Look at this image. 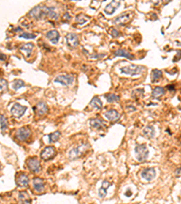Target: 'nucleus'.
Masks as SVG:
<instances>
[{
  "mask_svg": "<svg viewBox=\"0 0 181 204\" xmlns=\"http://www.w3.org/2000/svg\"><path fill=\"white\" fill-rule=\"evenodd\" d=\"M34 111H35V113L37 114L38 116H43V115H45V114H47V112H48V106L46 105L45 103L40 102V103H38L37 104L35 105Z\"/></svg>",
  "mask_w": 181,
  "mask_h": 204,
  "instance_id": "15",
  "label": "nucleus"
},
{
  "mask_svg": "<svg viewBox=\"0 0 181 204\" xmlns=\"http://www.w3.org/2000/svg\"><path fill=\"white\" fill-rule=\"evenodd\" d=\"M54 83L61 84L62 85L69 86L74 82V77L72 75H60L54 78Z\"/></svg>",
  "mask_w": 181,
  "mask_h": 204,
  "instance_id": "8",
  "label": "nucleus"
},
{
  "mask_svg": "<svg viewBox=\"0 0 181 204\" xmlns=\"http://www.w3.org/2000/svg\"><path fill=\"white\" fill-rule=\"evenodd\" d=\"M105 97H106V100L108 101V103H116V102L120 101V99L119 95H113V94L106 95Z\"/></svg>",
  "mask_w": 181,
  "mask_h": 204,
  "instance_id": "31",
  "label": "nucleus"
},
{
  "mask_svg": "<svg viewBox=\"0 0 181 204\" xmlns=\"http://www.w3.org/2000/svg\"><path fill=\"white\" fill-rule=\"evenodd\" d=\"M111 186V183L109 182L108 181H103L102 184H101V187L99 189L98 191V194L101 198H104L107 195V190L108 188Z\"/></svg>",
  "mask_w": 181,
  "mask_h": 204,
  "instance_id": "22",
  "label": "nucleus"
},
{
  "mask_svg": "<svg viewBox=\"0 0 181 204\" xmlns=\"http://www.w3.org/2000/svg\"><path fill=\"white\" fill-rule=\"evenodd\" d=\"M167 88H168L169 90H172V91L175 90V86H174V85H168Z\"/></svg>",
  "mask_w": 181,
  "mask_h": 204,
  "instance_id": "42",
  "label": "nucleus"
},
{
  "mask_svg": "<svg viewBox=\"0 0 181 204\" xmlns=\"http://www.w3.org/2000/svg\"><path fill=\"white\" fill-rule=\"evenodd\" d=\"M61 135H62V134H61V132H59V131H56V132H54V133L50 134L49 136H48V138H49V142L53 143V142H57V141L60 139Z\"/></svg>",
  "mask_w": 181,
  "mask_h": 204,
  "instance_id": "27",
  "label": "nucleus"
},
{
  "mask_svg": "<svg viewBox=\"0 0 181 204\" xmlns=\"http://www.w3.org/2000/svg\"><path fill=\"white\" fill-rule=\"evenodd\" d=\"M7 119L6 118V116L4 115H0V127H1V131L4 133L7 128Z\"/></svg>",
  "mask_w": 181,
  "mask_h": 204,
  "instance_id": "30",
  "label": "nucleus"
},
{
  "mask_svg": "<svg viewBox=\"0 0 181 204\" xmlns=\"http://www.w3.org/2000/svg\"><path fill=\"white\" fill-rule=\"evenodd\" d=\"M66 44L71 48H75L79 45L78 35L74 33H70L66 35Z\"/></svg>",
  "mask_w": 181,
  "mask_h": 204,
  "instance_id": "9",
  "label": "nucleus"
},
{
  "mask_svg": "<svg viewBox=\"0 0 181 204\" xmlns=\"http://www.w3.org/2000/svg\"><path fill=\"white\" fill-rule=\"evenodd\" d=\"M120 6V1H112L111 3H109L105 8H104V13L108 15H112L114 14V12L117 10V8Z\"/></svg>",
  "mask_w": 181,
  "mask_h": 204,
  "instance_id": "13",
  "label": "nucleus"
},
{
  "mask_svg": "<svg viewBox=\"0 0 181 204\" xmlns=\"http://www.w3.org/2000/svg\"><path fill=\"white\" fill-rule=\"evenodd\" d=\"M89 123H90V127H93V129H97V130H101V129H104L106 127L105 122H103L101 119H99V118L90 119L89 121Z\"/></svg>",
  "mask_w": 181,
  "mask_h": 204,
  "instance_id": "16",
  "label": "nucleus"
},
{
  "mask_svg": "<svg viewBox=\"0 0 181 204\" xmlns=\"http://www.w3.org/2000/svg\"><path fill=\"white\" fill-rule=\"evenodd\" d=\"M120 71L125 75L128 76H139L145 71V67L141 66V65H131L128 66H123L120 69Z\"/></svg>",
  "mask_w": 181,
  "mask_h": 204,
  "instance_id": "3",
  "label": "nucleus"
},
{
  "mask_svg": "<svg viewBox=\"0 0 181 204\" xmlns=\"http://www.w3.org/2000/svg\"><path fill=\"white\" fill-rule=\"evenodd\" d=\"M105 54H92V55H90V58H102V57H105Z\"/></svg>",
  "mask_w": 181,
  "mask_h": 204,
  "instance_id": "36",
  "label": "nucleus"
},
{
  "mask_svg": "<svg viewBox=\"0 0 181 204\" xmlns=\"http://www.w3.org/2000/svg\"><path fill=\"white\" fill-rule=\"evenodd\" d=\"M46 37L52 42V44L56 45L60 39V34L57 30H51L46 34Z\"/></svg>",
  "mask_w": 181,
  "mask_h": 204,
  "instance_id": "19",
  "label": "nucleus"
},
{
  "mask_svg": "<svg viewBox=\"0 0 181 204\" xmlns=\"http://www.w3.org/2000/svg\"><path fill=\"white\" fill-rule=\"evenodd\" d=\"M162 76H163L162 71L158 70V69H154L152 71V73H151V81H152V83H154L157 80L160 79L162 77Z\"/></svg>",
  "mask_w": 181,
  "mask_h": 204,
  "instance_id": "28",
  "label": "nucleus"
},
{
  "mask_svg": "<svg viewBox=\"0 0 181 204\" xmlns=\"http://www.w3.org/2000/svg\"><path fill=\"white\" fill-rule=\"evenodd\" d=\"M27 110V108L26 106H23L21 105L20 103H14V105L11 107V110H10V112H11V114L15 117V118H20L22 117L25 113H26V111Z\"/></svg>",
  "mask_w": 181,
  "mask_h": 204,
  "instance_id": "7",
  "label": "nucleus"
},
{
  "mask_svg": "<svg viewBox=\"0 0 181 204\" xmlns=\"http://www.w3.org/2000/svg\"><path fill=\"white\" fill-rule=\"evenodd\" d=\"M55 155V149H54V147L53 146H48L45 147V149L41 152V159L45 160V161H48L51 160L52 158L54 157Z\"/></svg>",
  "mask_w": 181,
  "mask_h": 204,
  "instance_id": "11",
  "label": "nucleus"
},
{
  "mask_svg": "<svg viewBox=\"0 0 181 204\" xmlns=\"http://www.w3.org/2000/svg\"><path fill=\"white\" fill-rule=\"evenodd\" d=\"M7 88H8L7 81L5 80L4 78H0V92L7 91Z\"/></svg>",
  "mask_w": 181,
  "mask_h": 204,
  "instance_id": "34",
  "label": "nucleus"
},
{
  "mask_svg": "<svg viewBox=\"0 0 181 204\" xmlns=\"http://www.w3.org/2000/svg\"><path fill=\"white\" fill-rule=\"evenodd\" d=\"M131 14H127V13L121 14L120 15H119V16L114 18L113 24L119 25V26H124L131 20Z\"/></svg>",
  "mask_w": 181,
  "mask_h": 204,
  "instance_id": "12",
  "label": "nucleus"
},
{
  "mask_svg": "<svg viewBox=\"0 0 181 204\" xmlns=\"http://www.w3.org/2000/svg\"><path fill=\"white\" fill-rule=\"evenodd\" d=\"M89 19H90V17H89V16H86L85 15H79L76 16V21H77V23L80 24V25L85 24Z\"/></svg>",
  "mask_w": 181,
  "mask_h": 204,
  "instance_id": "32",
  "label": "nucleus"
},
{
  "mask_svg": "<svg viewBox=\"0 0 181 204\" xmlns=\"http://www.w3.org/2000/svg\"><path fill=\"white\" fill-rule=\"evenodd\" d=\"M33 49H34V45L31 44V43L23 44L21 46H19V50L22 51L26 54V57H29L30 55H31Z\"/></svg>",
  "mask_w": 181,
  "mask_h": 204,
  "instance_id": "21",
  "label": "nucleus"
},
{
  "mask_svg": "<svg viewBox=\"0 0 181 204\" xmlns=\"http://www.w3.org/2000/svg\"><path fill=\"white\" fill-rule=\"evenodd\" d=\"M136 158L139 161H145L149 158V150L146 144H138L135 147Z\"/></svg>",
  "mask_w": 181,
  "mask_h": 204,
  "instance_id": "4",
  "label": "nucleus"
},
{
  "mask_svg": "<svg viewBox=\"0 0 181 204\" xmlns=\"http://www.w3.org/2000/svg\"><path fill=\"white\" fill-rule=\"evenodd\" d=\"M16 184L17 186L22 187V188H26L29 185V178L26 174L25 173H21L16 177Z\"/></svg>",
  "mask_w": 181,
  "mask_h": 204,
  "instance_id": "14",
  "label": "nucleus"
},
{
  "mask_svg": "<svg viewBox=\"0 0 181 204\" xmlns=\"http://www.w3.org/2000/svg\"><path fill=\"white\" fill-rule=\"evenodd\" d=\"M33 187L35 192H43L45 191V182L42 179L36 177L33 180Z\"/></svg>",
  "mask_w": 181,
  "mask_h": 204,
  "instance_id": "17",
  "label": "nucleus"
},
{
  "mask_svg": "<svg viewBox=\"0 0 181 204\" xmlns=\"http://www.w3.org/2000/svg\"><path fill=\"white\" fill-rule=\"evenodd\" d=\"M18 198H19L21 204H30L31 203V199H30L29 195L27 194V192H20L18 193Z\"/></svg>",
  "mask_w": 181,
  "mask_h": 204,
  "instance_id": "24",
  "label": "nucleus"
},
{
  "mask_svg": "<svg viewBox=\"0 0 181 204\" xmlns=\"http://www.w3.org/2000/svg\"><path fill=\"white\" fill-rule=\"evenodd\" d=\"M90 105L92 106V107H93V108H95V109H101L102 108V103H101V99L98 97V96H94L93 99H92V101H90Z\"/></svg>",
  "mask_w": 181,
  "mask_h": 204,
  "instance_id": "26",
  "label": "nucleus"
},
{
  "mask_svg": "<svg viewBox=\"0 0 181 204\" xmlns=\"http://www.w3.org/2000/svg\"><path fill=\"white\" fill-rule=\"evenodd\" d=\"M63 19L64 22H68V21L71 20V15H70L68 13H66V14H64V15L63 16Z\"/></svg>",
  "mask_w": 181,
  "mask_h": 204,
  "instance_id": "38",
  "label": "nucleus"
},
{
  "mask_svg": "<svg viewBox=\"0 0 181 204\" xmlns=\"http://www.w3.org/2000/svg\"><path fill=\"white\" fill-rule=\"evenodd\" d=\"M15 32H22L23 30H22L21 27H16V28L15 29Z\"/></svg>",
  "mask_w": 181,
  "mask_h": 204,
  "instance_id": "43",
  "label": "nucleus"
},
{
  "mask_svg": "<svg viewBox=\"0 0 181 204\" xmlns=\"http://www.w3.org/2000/svg\"><path fill=\"white\" fill-rule=\"evenodd\" d=\"M26 165L31 172L38 173L41 171V163L38 158L36 157H30L26 161Z\"/></svg>",
  "mask_w": 181,
  "mask_h": 204,
  "instance_id": "5",
  "label": "nucleus"
},
{
  "mask_svg": "<svg viewBox=\"0 0 181 204\" xmlns=\"http://www.w3.org/2000/svg\"><path fill=\"white\" fill-rule=\"evenodd\" d=\"M114 55L115 57H125L127 59H130V60H133L135 58L134 57V54L129 53V52H127L126 50L124 49H119L117 51H115L114 53Z\"/></svg>",
  "mask_w": 181,
  "mask_h": 204,
  "instance_id": "20",
  "label": "nucleus"
},
{
  "mask_svg": "<svg viewBox=\"0 0 181 204\" xmlns=\"http://www.w3.org/2000/svg\"><path fill=\"white\" fill-rule=\"evenodd\" d=\"M30 136L31 130L28 127H21L15 132V138L20 142H25L28 140Z\"/></svg>",
  "mask_w": 181,
  "mask_h": 204,
  "instance_id": "6",
  "label": "nucleus"
},
{
  "mask_svg": "<svg viewBox=\"0 0 181 204\" xmlns=\"http://www.w3.org/2000/svg\"><path fill=\"white\" fill-rule=\"evenodd\" d=\"M89 147H90L89 143H82L81 145H78L74 148H72V149H71L68 153V158L71 161L78 159L89 149Z\"/></svg>",
  "mask_w": 181,
  "mask_h": 204,
  "instance_id": "2",
  "label": "nucleus"
},
{
  "mask_svg": "<svg viewBox=\"0 0 181 204\" xmlns=\"http://www.w3.org/2000/svg\"><path fill=\"white\" fill-rule=\"evenodd\" d=\"M112 34L113 37H118V36L120 35V33L117 29L112 28Z\"/></svg>",
  "mask_w": 181,
  "mask_h": 204,
  "instance_id": "37",
  "label": "nucleus"
},
{
  "mask_svg": "<svg viewBox=\"0 0 181 204\" xmlns=\"http://www.w3.org/2000/svg\"><path fill=\"white\" fill-rule=\"evenodd\" d=\"M164 94H165V89L163 87L157 86L152 90V97L154 98H159Z\"/></svg>",
  "mask_w": 181,
  "mask_h": 204,
  "instance_id": "25",
  "label": "nucleus"
},
{
  "mask_svg": "<svg viewBox=\"0 0 181 204\" xmlns=\"http://www.w3.org/2000/svg\"><path fill=\"white\" fill-rule=\"evenodd\" d=\"M23 86H25V83H24V81H22V80H15V81H14V83H13V89H14L15 91H17L18 89L22 88Z\"/></svg>",
  "mask_w": 181,
  "mask_h": 204,
  "instance_id": "35",
  "label": "nucleus"
},
{
  "mask_svg": "<svg viewBox=\"0 0 181 204\" xmlns=\"http://www.w3.org/2000/svg\"><path fill=\"white\" fill-rule=\"evenodd\" d=\"M28 15H30L36 20L43 19L45 17L51 18L53 20H57L59 17L58 13L55 10V7H49L45 5H38L34 7L29 11Z\"/></svg>",
  "mask_w": 181,
  "mask_h": 204,
  "instance_id": "1",
  "label": "nucleus"
},
{
  "mask_svg": "<svg viewBox=\"0 0 181 204\" xmlns=\"http://www.w3.org/2000/svg\"><path fill=\"white\" fill-rule=\"evenodd\" d=\"M0 60H1V61H6V60H7L6 54H4L1 53V52H0Z\"/></svg>",
  "mask_w": 181,
  "mask_h": 204,
  "instance_id": "40",
  "label": "nucleus"
},
{
  "mask_svg": "<svg viewBox=\"0 0 181 204\" xmlns=\"http://www.w3.org/2000/svg\"><path fill=\"white\" fill-rule=\"evenodd\" d=\"M126 111H128V112H134V111H136V107L128 105L126 107Z\"/></svg>",
  "mask_w": 181,
  "mask_h": 204,
  "instance_id": "39",
  "label": "nucleus"
},
{
  "mask_svg": "<svg viewBox=\"0 0 181 204\" xmlns=\"http://www.w3.org/2000/svg\"><path fill=\"white\" fill-rule=\"evenodd\" d=\"M131 195H132V192H131V190H128L125 192V196H127V197H131Z\"/></svg>",
  "mask_w": 181,
  "mask_h": 204,
  "instance_id": "41",
  "label": "nucleus"
},
{
  "mask_svg": "<svg viewBox=\"0 0 181 204\" xmlns=\"http://www.w3.org/2000/svg\"><path fill=\"white\" fill-rule=\"evenodd\" d=\"M156 174H157L156 170H155V168H152V167L144 169L140 172V176L144 180H146L147 181H151L156 177Z\"/></svg>",
  "mask_w": 181,
  "mask_h": 204,
  "instance_id": "10",
  "label": "nucleus"
},
{
  "mask_svg": "<svg viewBox=\"0 0 181 204\" xmlns=\"http://www.w3.org/2000/svg\"><path fill=\"white\" fill-rule=\"evenodd\" d=\"M143 135L146 136L148 139H152L155 135V129L152 125H148L143 129Z\"/></svg>",
  "mask_w": 181,
  "mask_h": 204,
  "instance_id": "23",
  "label": "nucleus"
},
{
  "mask_svg": "<svg viewBox=\"0 0 181 204\" xmlns=\"http://www.w3.org/2000/svg\"><path fill=\"white\" fill-rule=\"evenodd\" d=\"M104 116L111 122H115L118 121L120 118V114L117 112L116 110L111 109V110H108L107 112H105Z\"/></svg>",
  "mask_w": 181,
  "mask_h": 204,
  "instance_id": "18",
  "label": "nucleus"
},
{
  "mask_svg": "<svg viewBox=\"0 0 181 204\" xmlns=\"http://www.w3.org/2000/svg\"><path fill=\"white\" fill-rule=\"evenodd\" d=\"M20 38H25V39H34L36 37V35L32 33H27V32H22L19 34Z\"/></svg>",
  "mask_w": 181,
  "mask_h": 204,
  "instance_id": "33",
  "label": "nucleus"
},
{
  "mask_svg": "<svg viewBox=\"0 0 181 204\" xmlns=\"http://www.w3.org/2000/svg\"><path fill=\"white\" fill-rule=\"evenodd\" d=\"M144 94V89H141V88H139V89H136L132 92V94H131V96L133 99L135 100H138L139 99L140 97H142Z\"/></svg>",
  "mask_w": 181,
  "mask_h": 204,
  "instance_id": "29",
  "label": "nucleus"
}]
</instances>
